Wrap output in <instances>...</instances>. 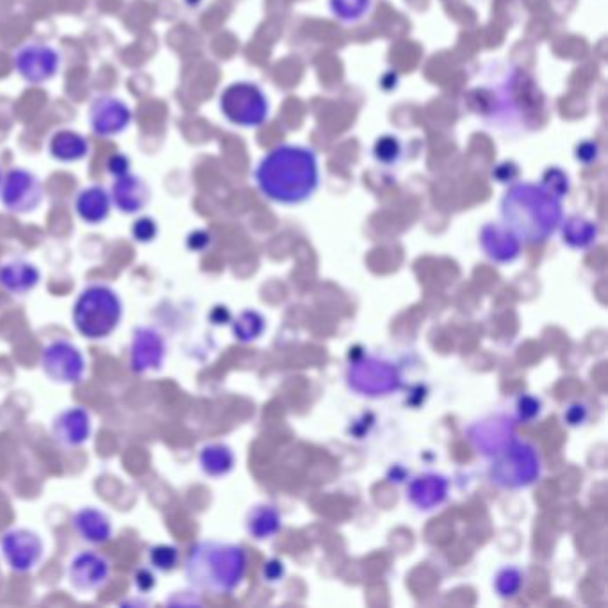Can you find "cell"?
<instances>
[{"label":"cell","mask_w":608,"mask_h":608,"mask_svg":"<svg viewBox=\"0 0 608 608\" xmlns=\"http://www.w3.org/2000/svg\"><path fill=\"white\" fill-rule=\"evenodd\" d=\"M525 576L519 571L518 567H505L494 580V589L502 598H514L523 587Z\"/></svg>","instance_id":"30"},{"label":"cell","mask_w":608,"mask_h":608,"mask_svg":"<svg viewBox=\"0 0 608 608\" xmlns=\"http://www.w3.org/2000/svg\"><path fill=\"white\" fill-rule=\"evenodd\" d=\"M502 216L519 239L528 243H543L551 238L562 223V204L543 184L521 182L505 193Z\"/></svg>","instance_id":"2"},{"label":"cell","mask_w":608,"mask_h":608,"mask_svg":"<svg viewBox=\"0 0 608 608\" xmlns=\"http://www.w3.org/2000/svg\"><path fill=\"white\" fill-rule=\"evenodd\" d=\"M111 202L122 214H138L150 204L152 189L148 182L136 175V173H125L122 177H115L111 186Z\"/></svg>","instance_id":"17"},{"label":"cell","mask_w":608,"mask_h":608,"mask_svg":"<svg viewBox=\"0 0 608 608\" xmlns=\"http://www.w3.org/2000/svg\"><path fill=\"white\" fill-rule=\"evenodd\" d=\"M107 172L113 177H122L125 173L131 172V161L125 154H113L107 159Z\"/></svg>","instance_id":"36"},{"label":"cell","mask_w":608,"mask_h":608,"mask_svg":"<svg viewBox=\"0 0 608 608\" xmlns=\"http://www.w3.org/2000/svg\"><path fill=\"white\" fill-rule=\"evenodd\" d=\"M15 70L25 83H49L58 75L61 68V54L50 45L29 43L15 54Z\"/></svg>","instance_id":"11"},{"label":"cell","mask_w":608,"mask_h":608,"mask_svg":"<svg viewBox=\"0 0 608 608\" xmlns=\"http://www.w3.org/2000/svg\"><path fill=\"white\" fill-rule=\"evenodd\" d=\"M222 115L243 129H254L268 120L270 106L263 90L257 84L234 83L227 86L220 95Z\"/></svg>","instance_id":"6"},{"label":"cell","mask_w":608,"mask_h":608,"mask_svg":"<svg viewBox=\"0 0 608 608\" xmlns=\"http://www.w3.org/2000/svg\"><path fill=\"white\" fill-rule=\"evenodd\" d=\"M332 13L343 22H357L370 13L371 0H330Z\"/></svg>","instance_id":"29"},{"label":"cell","mask_w":608,"mask_h":608,"mask_svg":"<svg viewBox=\"0 0 608 608\" xmlns=\"http://www.w3.org/2000/svg\"><path fill=\"white\" fill-rule=\"evenodd\" d=\"M124 318V304L115 289L107 284H90L79 293L72 307V323L90 341L107 339Z\"/></svg>","instance_id":"4"},{"label":"cell","mask_w":608,"mask_h":608,"mask_svg":"<svg viewBox=\"0 0 608 608\" xmlns=\"http://www.w3.org/2000/svg\"><path fill=\"white\" fill-rule=\"evenodd\" d=\"M42 273L25 259H11L0 266V288L9 295L25 296L38 288Z\"/></svg>","instance_id":"19"},{"label":"cell","mask_w":608,"mask_h":608,"mask_svg":"<svg viewBox=\"0 0 608 608\" xmlns=\"http://www.w3.org/2000/svg\"><path fill=\"white\" fill-rule=\"evenodd\" d=\"M111 195L102 186H88L81 189L75 197L74 209L79 220L88 225H100L106 222L111 214Z\"/></svg>","instance_id":"21"},{"label":"cell","mask_w":608,"mask_h":608,"mask_svg":"<svg viewBox=\"0 0 608 608\" xmlns=\"http://www.w3.org/2000/svg\"><path fill=\"white\" fill-rule=\"evenodd\" d=\"M284 573H286V569H284V564H282L280 560H268V562L264 564V580L270 582V584H275V582L282 580V578H284Z\"/></svg>","instance_id":"38"},{"label":"cell","mask_w":608,"mask_h":608,"mask_svg":"<svg viewBox=\"0 0 608 608\" xmlns=\"http://www.w3.org/2000/svg\"><path fill=\"white\" fill-rule=\"evenodd\" d=\"M280 525H282V519H280L279 510L272 505H257L248 512V534L252 535L257 541H264V539L273 537L279 532Z\"/></svg>","instance_id":"25"},{"label":"cell","mask_w":608,"mask_h":608,"mask_svg":"<svg viewBox=\"0 0 608 608\" xmlns=\"http://www.w3.org/2000/svg\"><path fill=\"white\" fill-rule=\"evenodd\" d=\"M66 576L68 584L75 592H97L111 578V562L97 551H81L70 560Z\"/></svg>","instance_id":"13"},{"label":"cell","mask_w":608,"mask_h":608,"mask_svg":"<svg viewBox=\"0 0 608 608\" xmlns=\"http://www.w3.org/2000/svg\"><path fill=\"white\" fill-rule=\"evenodd\" d=\"M45 191L42 182L25 168H11L2 175L0 204L13 214H31L42 206Z\"/></svg>","instance_id":"9"},{"label":"cell","mask_w":608,"mask_h":608,"mask_svg":"<svg viewBox=\"0 0 608 608\" xmlns=\"http://www.w3.org/2000/svg\"><path fill=\"white\" fill-rule=\"evenodd\" d=\"M232 332L241 343H252L264 332L263 316L255 311H245L232 321Z\"/></svg>","instance_id":"27"},{"label":"cell","mask_w":608,"mask_h":608,"mask_svg":"<svg viewBox=\"0 0 608 608\" xmlns=\"http://www.w3.org/2000/svg\"><path fill=\"white\" fill-rule=\"evenodd\" d=\"M247 573V551L238 544L200 541L184 562V575L198 591L223 596L238 589Z\"/></svg>","instance_id":"3"},{"label":"cell","mask_w":608,"mask_h":608,"mask_svg":"<svg viewBox=\"0 0 608 608\" xmlns=\"http://www.w3.org/2000/svg\"><path fill=\"white\" fill-rule=\"evenodd\" d=\"M156 575H154V569L152 567H141L136 571L134 575V585L141 594H148L156 587Z\"/></svg>","instance_id":"35"},{"label":"cell","mask_w":608,"mask_h":608,"mask_svg":"<svg viewBox=\"0 0 608 608\" xmlns=\"http://www.w3.org/2000/svg\"><path fill=\"white\" fill-rule=\"evenodd\" d=\"M255 182L264 197L295 206L314 195L320 184V166L314 150L300 145H279L255 168Z\"/></svg>","instance_id":"1"},{"label":"cell","mask_w":608,"mask_h":608,"mask_svg":"<svg viewBox=\"0 0 608 608\" xmlns=\"http://www.w3.org/2000/svg\"><path fill=\"white\" fill-rule=\"evenodd\" d=\"M407 496L412 505H416L418 509H436L448 496V480L436 473L421 475L409 484Z\"/></svg>","instance_id":"22"},{"label":"cell","mask_w":608,"mask_h":608,"mask_svg":"<svg viewBox=\"0 0 608 608\" xmlns=\"http://www.w3.org/2000/svg\"><path fill=\"white\" fill-rule=\"evenodd\" d=\"M186 245H188L191 250H195V252H204V250L211 245V234H207L206 231L191 232L188 236V241H186Z\"/></svg>","instance_id":"39"},{"label":"cell","mask_w":608,"mask_h":608,"mask_svg":"<svg viewBox=\"0 0 608 608\" xmlns=\"http://www.w3.org/2000/svg\"><path fill=\"white\" fill-rule=\"evenodd\" d=\"M346 380L355 393L364 396H386L402 386L400 371L393 364L371 355H361L352 361L346 371Z\"/></svg>","instance_id":"7"},{"label":"cell","mask_w":608,"mask_h":608,"mask_svg":"<svg viewBox=\"0 0 608 608\" xmlns=\"http://www.w3.org/2000/svg\"><path fill=\"white\" fill-rule=\"evenodd\" d=\"M166 339L154 327H136L129 348V368L136 375L163 370L166 361Z\"/></svg>","instance_id":"12"},{"label":"cell","mask_w":608,"mask_h":608,"mask_svg":"<svg viewBox=\"0 0 608 608\" xmlns=\"http://www.w3.org/2000/svg\"><path fill=\"white\" fill-rule=\"evenodd\" d=\"M375 156L382 163H393V161H396V157L400 156L398 141L395 138H382L375 147Z\"/></svg>","instance_id":"34"},{"label":"cell","mask_w":608,"mask_h":608,"mask_svg":"<svg viewBox=\"0 0 608 608\" xmlns=\"http://www.w3.org/2000/svg\"><path fill=\"white\" fill-rule=\"evenodd\" d=\"M131 234L136 243L148 245V243H152L157 238L159 227H157V222L154 218L140 216V218H136L134 223H132Z\"/></svg>","instance_id":"31"},{"label":"cell","mask_w":608,"mask_h":608,"mask_svg":"<svg viewBox=\"0 0 608 608\" xmlns=\"http://www.w3.org/2000/svg\"><path fill=\"white\" fill-rule=\"evenodd\" d=\"M544 188L550 189L551 193L555 197L562 198L569 191V181H567L566 175L560 172V170H550L546 172L543 179Z\"/></svg>","instance_id":"32"},{"label":"cell","mask_w":608,"mask_h":608,"mask_svg":"<svg viewBox=\"0 0 608 608\" xmlns=\"http://www.w3.org/2000/svg\"><path fill=\"white\" fill-rule=\"evenodd\" d=\"M72 528L81 541L91 546H102L113 537V523L106 512L95 507H84L72 516Z\"/></svg>","instance_id":"20"},{"label":"cell","mask_w":608,"mask_h":608,"mask_svg":"<svg viewBox=\"0 0 608 608\" xmlns=\"http://www.w3.org/2000/svg\"><path fill=\"white\" fill-rule=\"evenodd\" d=\"M0 182H2V172H0Z\"/></svg>","instance_id":"41"},{"label":"cell","mask_w":608,"mask_h":608,"mask_svg":"<svg viewBox=\"0 0 608 608\" xmlns=\"http://www.w3.org/2000/svg\"><path fill=\"white\" fill-rule=\"evenodd\" d=\"M516 425L505 414L489 416L468 428L469 443L484 457H494L514 441Z\"/></svg>","instance_id":"15"},{"label":"cell","mask_w":608,"mask_h":608,"mask_svg":"<svg viewBox=\"0 0 608 608\" xmlns=\"http://www.w3.org/2000/svg\"><path fill=\"white\" fill-rule=\"evenodd\" d=\"M516 409H518L519 421H532L541 414V402H539L535 396H519Z\"/></svg>","instance_id":"33"},{"label":"cell","mask_w":608,"mask_h":608,"mask_svg":"<svg viewBox=\"0 0 608 608\" xmlns=\"http://www.w3.org/2000/svg\"><path fill=\"white\" fill-rule=\"evenodd\" d=\"M598 225L582 216H571L562 225V238L571 248H589L598 239Z\"/></svg>","instance_id":"26"},{"label":"cell","mask_w":608,"mask_h":608,"mask_svg":"<svg viewBox=\"0 0 608 608\" xmlns=\"http://www.w3.org/2000/svg\"><path fill=\"white\" fill-rule=\"evenodd\" d=\"M52 437L65 448H81L91 439L93 423L84 407H70L52 421Z\"/></svg>","instance_id":"16"},{"label":"cell","mask_w":608,"mask_h":608,"mask_svg":"<svg viewBox=\"0 0 608 608\" xmlns=\"http://www.w3.org/2000/svg\"><path fill=\"white\" fill-rule=\"evenodd\" d=\"M186 4H189V6H198L200 0H186Z\"/></svg>","instance_id":"40"},{"label":"cell","mask_w":608,"mask_h":608,"mask_svg":"<svg viewBox=\"0 0 608 608\" xmlns=\"http://www.w3.org/2000/svg\"><path fill=\"white\" fill-rule=\"evenodd\" d=\"M132 118L134 113L131 107L113 95L97 97L88 109L91 131L100 138H115L124 134L131 127Z\"/></svg>","instance_id":"14"},{"label":"cell","mask_w":608,"mask_h":608,"mask_svg":"<svg viewBox=\"0 0 608 608\" xmlns=\"http://www.w3.org/2000/svg\"><path fill=\"white\" fill-rule=\"evenodd\" d=\"M0 555L13 573L27 575L40 566L45 555V544L34 530L11 528L0 539Z\"/></svg>","instance_id":"10"},{"label":"cell","mask_w":608,"mask_h":608,"mask_svg":"<svg viewBox=\"0 0 608 608\" xmlns=\"http://www.w3.org/2000/svg\"><path fill=\"white\" fill-rule=\"evenodd\" d=\"M564 420L569 427L584 425L585 420H587V407L582 403H571L564 412Z\"/></svg>","instance_id":"37"},{"label":"cell","mask_w":608,"mask_h":608,"mask_svg":"<svg viewBox=\"0 0 608 608\" xmlns=\"http://www.w3.org/2000/svg\"><path fill=\"white\" fill-rule=\"evenodd\" d=\"M181 553L177 546L172 544H156L148 550V564L157 573H170L179 566Z\"/></svg>","instance_id":"28"},{"label":"cell","mask_w":608,"mask_h":608,"mask_svg":"<svg viewBox=\"0 0 608 608\" xmlns=\"http://www.w3.org/2000/svg\"><path fill=\"white\" fill-rule=\"evenodd\" d=\"M489 475L502 489H525L541 477V457L532 444L512 441L494 455Z\"/></svg>","instance_id":"5"},{"label":"cell","mask_w":608,"mask_h":608,"mask_svg":"<svg viewBox=\"0 0 608 608\" xmlns=\"http://www.w3.org/2000/svg\"><path fill=\"white\" fill-rule=\"evenodd\" d=\"M50 156L58 163H79L90 154V141L84 138L81 132L72 129H61L54 132L49 141Z\"/></svg>","instance_id":"23"},{"label":"cell","mask_w":608,"mask_h":608,"mask_svg":"<svg viewBox=\"0 0 608 608\" xmlns=\"http://www.w3.org/2000/svg\"><path fill=\"white\" fill-rule=\"evenodd\" d=\"M40 366L47 377L61 386H75L86 375V357L68 339H54L42 350Z\"/></svg>","instance_id":"8"},{"label":"cell","mask_w":608,"mask_h":608,"mask_svg":"<svg viewBox=\"0 0 608 608\" xmlns=\"http://www.w3.org/2000/svg\"><path fill=\"white\" fill-rule=\"evenodd\" d=\"M480 245L485 255L494 263L507 264L518 259L521 252V241L505 225L489 223L480 232Z\"/></svg>","instance_id":"18"},{"label":"cell","mask_w":608,"mask_h":608,"mask_svg":"<svg viewBox=\"0 0 608 608\" xmlns=\"http://www.w3.org/2000/svg\"><path fill=\"white\" fill-rule=\"evenodd\" d=\"M236 464L234 452L227 444H206L198 452V466L206 473L207 477L220 478L229 475Z\"/></svg>","instance_id":"24"}]
</instances>
